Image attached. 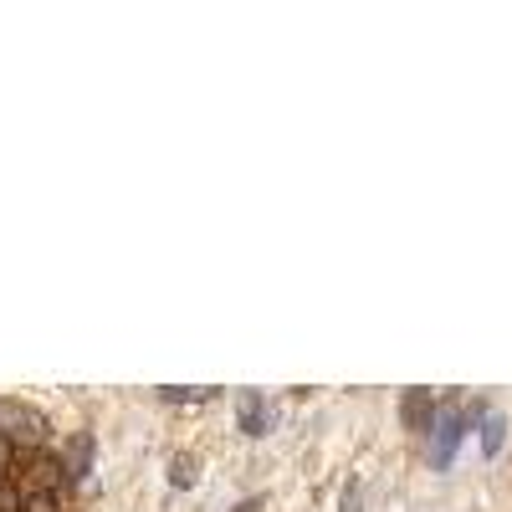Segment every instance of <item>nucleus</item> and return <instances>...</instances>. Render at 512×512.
<instances>
[{
  "mask_svg": "<svg viewBox=\"0 0 512 512\" xmlns=\"http://www.w3.org/2000/svg\"><path fill=\"white\" fill-rule=\"evenodd\" d=\"M0 436H6L11 446H26V451H41L52 436V425L41 410L21 405V400H0Z\"/></svg>",
  "mask_w": 512,
  "mask_h": 512,
  "instance_id": "nucleus-1",
  "label": "nucleus"
},
{
  "mask_svg": "<svg viewBox=\"0 0 512 512\" xmlns=\"http://www.w3.org/2000/svg\"><path fill=\"white\" fill-rule=\"evenodd\" d=\"M431 466H451L456 461V446H461V436H466V410H456V405H446V410H436V420H431Z\"/></svg>",
  "mask_w": 512,
  "mask_h": 512,
  "instance_id": "nucleus-2",
  "label": "nucleus"
},
{
  "mask_svg": "<svg viewBox=\"0 0 512 512\" xmlns=\"http://www.w3.org/2000/svg\"><path fill=\"white\" fill-rule=\"evenodd\" d=\"M236 415H241V431L246 436H267L272 431V405L262 390H241L236 395Z\"/></svg>",
  "mask_w": 512,
  "mask_h": 512,
  "instance_id": "nucleus-3",
  "label": "nucleus"
},
{
  "mask_svg": "<svg viewBox=\"0 0 512 512\" xmlns=\"http://www.w3.org/2000/svg\"><path fill=\"white\" fill-rule=\"evenodd\" d=\"M400 415H405L410 431H431V420H436V400H431V390H410V395L400 400Z\"/></svg>",
  "mask_w": 512,
  "mask_h": 512,
  "instance_id": "nucleus-4",
  "label": "nucleus"
},
{
  "mask_svg": "<svg viewBox=\"0 0 512 512\" xmlns=\"http://www.w3.org/2000/svg\"><path fill=\"white\" fill-rule=\"evenodd\" d=\"M62 466H67V477H72V482L88 477V466H93V436H77V441H72V456H67Z\"/></svg>",
  "mask_w": 512,
  "mask_h": 512,
  "instance_id": "nucleus-5",
  "label": "nucleus"
},
{
  "mask_svg": "<svg viewBox=\"0 0 512 512\" xmlns=\"http://www.w3.org/2000/svg\"><path fill=\"white\" fill-rule=\"evenodd\" d=\"M502 441H507V420H502V415H487V420H482V451L497 456Z\"/></svg>",
  "mask_w": 512,
  "mask_h": 512,
  "instance_id": "nucleus-6",
  "label": "nucleus"
},
{
  "mask_svg": "<svg viewBox=\"0 0 512 512\" xmlns=\"http://www.w3.org/2000/svg\"><path fill=\"white\" fill-rule=\"evenodd\" d=\"M164 400H175V405H195V400H210L216 390H195V384H175V390H159Z\"/></svg>",
  "mask_w": 512,
  "mask_h": 512,
  "instance_id": "nucleus-7",
  "label": "nucleus"
},
{
  "mask_svg": "<svg viewBox=\"0 0 512 512\" xmlns=\"http://www.w3.org/2000/svg\"><path fill=\"white\" fill-rule=\"evenodd\" d=\"M344 512H359V487H349V492H344Z\"/></svg>",
  "mask_w": 512,
  "mask_h": 512,
  "instance_id": "nucleus-8",
  "label": "nucleus"
},
{
  "mask_svg": "<svg viewBox=\"0 0 512 512\" xmlns=\"http://www.w3.org/2000/svg\"><path fill=\"white\" fill-rule=\"evenodd\" d=\"M256 507H262V502H241V507H236V512H256Z\"/></svg>",
  "mask_w": 512,
  "mask_h": 512,
  "instance_id": "nucleus-9",
  "label": "nucleus"
}]
</instances>
